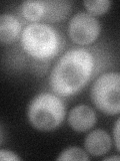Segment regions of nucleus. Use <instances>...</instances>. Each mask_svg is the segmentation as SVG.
Returning <instances> with one entry per match:
<instances>
[{"mask_svg":"<svg viewBox=\"0 0 120 161\" xmlns=\"http://www.w3.org/2000/svg\"><path fill=\"white\" fill-rule=\"evenodd\" d=\"M66 108L57 95L42 92L30 101L27 109L29 123L35 129L49 132L58 128L65 119Z\"/></svg>","mask_w":120,"mask_h":161,"instance_id":"obj_3","label":"nucleus"},{"mask_svg":"<svg viewBox=\"0 0 120 161\" xmlns=\"http://www.w3.org/2000/svg\"><path fill=\"white\" fill-rule=\"evenodd\" d=\"M83 4L89 14L96 16L106 13L110 8L111 2L108 0H92V1H84Z\"/></svg>","mask_w":120,"mask_h":161,"instance_id":"obj_11","label":"nucleus"},{"mask_svg":"<svg viewBox=\"0 0 120 161\" xmlns=\"http://www.w3.org/2000/svg\"><path fill=\"white\" fill-rule=\"evenodd\" d=\"M3 138H4V134H3V129L1 127V125H0V144L2 143L3 141Z\"/></svg>","mask_w":120,"mask_h":161,"instance_id":"obj_15","label":"nucleus"},{"mask_svg":"<svg viewBox=\"0 0 120 161\" xmlns=\"http://www.w3.org/2000/svg\"><path fill=\"white\" fill-rule=\"evenodd\" d=\"M120 75L118 73H106L95 80L90 91L92 103L99 111L108 116L120 112Z\"/></svg>","mask_w":120,"mask_h":161,"instance_id":"obj_4","label":"nucleus"},{"mask_svg":"<svg viewBox=\"0 0 120 161\" xmlns=\"http://www.w3.org/2000/svg\"><path fill=\"white\" fill-rule=\"evenodd\" d=\"M42 20L49 23L62 21L71 11V3L64 0H47Z\"/></svg>","mask_w":120,"mask_h":161,"instance_id":"obj_9","label":"nucleus"},{"mask_svg":"<svg viewBox=\"0 0 120 161\" xmlns=\"http://www.w3.org/2000/svg\"><path fill=\"white\" fill-rule=\"evenodd\" d=\"M101 31L99 20L88 12H78L74 14L68 24V34L72 42L87 45L93 43Z\"/></svg>","mask_w":120,"mask_h":161,"instance_id":"obj_5","label":"nucleus"},{"mask_svg":"<svg viewBox=\"0 0 120 161\" xmlns=\"http://www.w3.org/2000/svg\"><path fill=\"white\" fill-rule=\"evenodd\" d=\"M94 67V55L89 50L70 49L52 69L49 78L50 87L58 96H73L87 85L93 75Z\"/></svg>","mask_w":120,"mask_h":161,"instance_id":"obj_1","label":"nucleus"},{"mask_svg":"<svg viewBox=\"0 0 120 161\" xmlns=\"http://www.w3.org/2000/svg\"><path fill=\"white\" fill-rule=\"evenodd\" d=\"M22 32L19 19L11 13L0 14V43L10 44L16 40Z\"/></svg>","mask_w":120,"mask_h":161,"instance_id":"obj_8","label":"nucleus"},{"mask_svg":"<svg viewBox=\"0 0 120 161\" xmlns=\"http://www.w3.org/2000/svg\"><path fill=\"white\" fill-rule=\"evenodd\" d=\"M57 160H89V156L78 147H69L60 153Z\"/></svg>","mask_w":120,"mask_h":161,"instance_id":"obj_12","label":"nucleus"},{"mask_svg":"<svg viewBox=\"0 0 120 161\" xmlns=\"http://www.w3.org/2000/svg\"><path fill=\"white\" fill-rule=\"evenodd\" d=\"M94 110L86 105H78L69 112L68 123L76 132H86L96 123Z\"/></svg>","mask_w":120,"mask_h":161,"instance_id":"obj_6","label":"nucleus"},{"mask_svg":"<svg viewBox=\"0 0 120 161\" xmlns=\"http://www.w3.org/2000/svg\"><path fill=\"white\" fill-rule=\"evenodd\" d=\"M111 138L101 129H96L90 132L84 141V146L87 152L92 156H101L107 153L111 148Z\"/></svg>","mask_w":120,"mask_h":161,"instance_id":"obj_7","label":"nucleus"},{"mask_svg":"<svg viewBox=\"0 0 120 161\" xmlns=\"http://www.w3.org/2000/svg\"><path fill=\"white\" fill-rule=\"evenodd\" d=\"M119 159H120L119 156H110V157L105 158L104 160H116V161H118Z\"/></svg>","mask_w":120,"mask_h":161,"instance_id":"obj_16","label":"nucleus"},{"mask_svg":"<svg viewBox=\"0 0 120 161\" xmlns=\"http://www.w3.org/2000/svg\"><path fill=\"white\" fill-rule=\"evenodd\" d=\"M119 119L115 123V127L113 131V137H114V142H115V147L116 150L119 151Z\"/></svg>","mask_w":120,"mask_h":161,"instance_id":"obj_14","label":"nucleus"},{"mask_svg":"<svg viewBox=\"0 0 120 161\" xmlns=\"http://www.w3.org/2000/svg\"><path fill=\"white\" fill-rule=\"evenodd\" d=\"M21 47L37 60H48L56 57L62 47V39L56 29L48 24H28L20 35Z\"/></svg>","mask_w":120,"mask_h":161,"instance_id":"obj_2","label":"nucleus"},{"mask_svg":"<svg viewBox=\"0 0 120 161\" xmlns=\"http://www.w3.org/2000/svg\"><path fill=\"white\" fill-rule=\"evenodd\" d=\"M0 160L12 161V160H21V158L16 153H14L10 150L0 149Z\"/></svg>","mask_w":120,"mask_h":161,"instance_id":"obj_13","label":"nucleus"},{"mask_svg":"<svg viewBox=\"0 0 120 161\" xmlns=\"http://www.w3.org/2000/svg\"><path fill=\"white\" fill-rule=\"evenodd\" d=\"M22 16L31 21L32 23L38 22L39 20H42L45 11V3L43 0H28L21 3L20 6Z\"/></svg>","mask_w":120,"mask_h":161,"instance_id":"obj_10","label":"nucleus"}]
</instances>
